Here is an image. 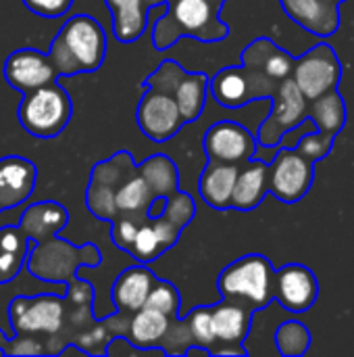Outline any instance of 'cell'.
Masks as SVG:
<instances>
[{"instance_id": "obj_34", "label": "cell", "mask_w": 354, "mask_h": 357, "mask_svg": "<svg viewBox=\"0 0 354 357\" xmlns=\"http://www.w3.org/2000/svg\"><path fill=\"white\" fill-rule=\"evenodd\" d=\"M186 75L184 67L177 65L175 61H163L154 73H150L146 79H144V88H154V90H161V92H169L173 94V90L177 88L179 79Z\"/></svg>"}, {"instance_id": "obj_2", "label": "cell", "mask_w": 354, "mask_h": 357, "mask_svg": "<svg viewBox=\"0 0 354 357\" xmlns=\"http://www.w3.org/2000/svg\"><path fill=\"white\" fill-rule=\"evenodd\" d=\"M106 56V33L90 15H73L52 40L48 59L56 75H79L96 71Z\"/></svg>"}, {"instance_id": "obj_31", "label": "cell", "mask_w": 354, "mask_h": 357, "mask_svg": "<svg viewBox=\"0 0 354 357\" xmlns=\"http://www.w3.org/2000/svg\"><path fill=\"white\" fill-rule=\"evenodd\" d=\"M311 343H313L311 331L298 320H288L280 324L275 331V347L284 357L305 356Z\"/></svg>"}, {"instance_id": "obj_12", "label": "cell", "mask_w": 354, "mask_h": 357, "mask_svg": "<svg viewBox=\"0 0 354 357\" xmlns=\"http://www.w3.org/2000/svg\"><path fill=\"white\" fill-rule=\"evenodd\" d=\"M257 136L238 121H217L204 134V153L211 161L242 165L257 157Z\"/></svg>"}, {"instance_id": "obj_26", "label": "cell", "mask_w": 354, "mask_h": 357, "mask_svg": "<svg viewBox=\"0 0 354 357\" xmlns=\"http://www.w3.org/2000/svg\"><path fill=\"white\" fill-rule=\"evenodd\" d=\"M309 117L313 119L319 134L336 140V136L346 126V102L338 88L309 100Z\"/></svg>"}, {"instance_id": "obj_40", "label": "cell", "mask_w": 354, "mask_h": 357, "mask_svg": "<svg viewBox=\"0 0 354 357\" xmlns=\"http://www.w3.org/2000/svg\"><path fill=\"white\" fill-rule=\"evenodd\" d=\"M6 341H8V335H4V333L0 331V354H4V345H6Z\"/></svg>"}, {"instance_id": "obj_6", "label": "cell", "mask_w": 354, "mask_h": 357, "mask_svg": "<svg viewBox=\"0 0 354 357\" xmlns=\"http://www.w3.org/2000/svg\"><path fill=\"white\" fill-rule=\"evenodd\" d=\"M271 100V113L261 123L257 134L259 146H277L288 132L296 130L309 117V100L305 98L292 75L280 82Z\"/></svg>"}, {"instance_id": "obj_8", "label": "cell", "mask_w": 354, "mask_h": 357, "mask_svg": "<svg viewBox=\"0 0 354 357\" xmlns=\"http://www.w3.org/2000/svg\"><path fill=\"white\" fill-rule=\"evenodd\" d=\"M292 79L307 100H313L330 90H336L342 79V65L336 50L321 42L294 61Z\"/></svg>"}, {"instance_id": "obj_25", "label": "cell", "mask_w": 354, "mask_h": 357, "mask_svg": "<svg viewBox=\"0 0 354 357\" xmlns=\"http://www.w3.org/2000/svg\"><path fill=\"white\" fill-rule=\"evenodd\" d=\"M175 318H169L156 310L140 307L134 312L131 320L127 322L129 343L140 349H154V345L163 343Z\"/></svg>"}, {"instance_id": "obj_24", "label": "cell", "mask_w": 354, "mask_h": 357, "mask_svg": "<svg viewBox=\"0 0 354 357\" xmlns=\"http://www.w3.org/2000/svg\"><path fill=\"white\" fill-rule=\"evenodd\" d=\"M238 169H240V165L219 163V161L209 159V163L198 180V192L209 207H213L217 211L232 209V192H234Z\"/></svg>"}, {"instance_id": "obj_36", "label": "cell", "mask_w": 354, "mask_h": 357, "mask_svg": "<svg viewBox=\"0 0 354 357\" xmlns=\"http://www.w3.org/2000/svg\"><path fill=\"white\" fill-rule=\"evenodd\" d=\"M296 149H298L305 157H309L313 163H317V161L325 159V157L332 153V149H334V138H328V136H323V134H319V132H311V134H305V136L298 140Z\"/></svg>"}, {"instance_id": "obj_11", "label": "cell", "mask_w": 354, "mask_h": 357, "mask_svg": "<svg viewBox=\"0 0 354 357\" xmlns=\"http://www.w3.org/2000/svg\"><path fill=\"white\" fill-rule=\"evenodd\" d=\"M136 119H138V128L142 130V134L150 138L152 142L171 140L186 123L173 94L154 90V88H146L138 105Z\"/></svg>"}, {"instance_id": "obj_29", "label": "cell", "mask_w": 354, "mask_h": 357, "mask_svg": "<svg viewBox=\"0 0 354 357\" xmlns=\"http://www.w3.org/2000/svg\"><path fill=\"white\" fill-rule=\"evenodd\" d=\"M209 94V75L207 73H188L179 79L177 88L173 90V98L179 107V113L186 123L196 121L204 109Z\"/></svg>"}, {"instance_id": "obj_37", "label": "cell", "mask_w": 354, "mask_h": 357, "mask_svg": "<svg viewBox=\"0 0 354 357\" xmlns=\"http://www.w3.org/2000/svg\"><path fill=\"white\" fill-rule=\"evenodd\" d=\"M140 222H142V220H138V218H127V215L115 218V220H113V228H111V238H113V243H115L119 249H123V251L129 253Z\"/></svg>"}, {"instance_id": "obj_27", "label": "cell", "mask_w": 354, "mask_h": 357, "mask_svg": "<svg viewBox=\"0 0 354 357\" xmlns=\"http://www.w3.org/2000/svg\"><path fill=\"white\" fill-rule=\"evenodd\" d=\"M152 199H156L150 190V186L146 184V180L142 178V174L136 169L119 184L117 192H115V211L117 218L119 215H127V218H138L144 220L146 218V209L152 203Z\"/></svg>"}, {"instance_id": "obj_20", "label": "cell", "mask_w": 354, "mask_h": 357, "mask_svg": "<svg viewBox=\"0 0 354 357\" xmlns=\"http://www.w3.org/2000/svg\"><path fill=\"white\" fill-rule=\"evenodd\" d=\"M69 222L67 209L56 201H42L31 207H27L21 215L19 228L25 232V236L33 243H46L52 241Z\"/></svg>"}, {"instance_id": "obj_28", "label": "cell", "mask_w": 354, "mask_h": 357, "mask_svg": "<svg viewBox=\"0 0 354 357\" xmlns=\"http://www.w3.org/2000/svg\"><path fill=\"white\" fill-rule=\"evenodd\" d=\"M29 255V238L19 226L0 228V284L17 278Z\"/></svg>"}, {"instance_id": "obj_13", "label": "cell", "mask_w": 354, "mask_h": 357, "mask_svg": "<svg viewBox=\"0 0 354 357\" xmlns=\"http://www.w3.org/2000/svg\"><path fill=\"white\" fill-rule=\"evenodd\" d=\"M56 71L46 52L35 48H19L4 61V79L21 94L33 92L56 82Z\"/></svg>"}, {"instance_id": "obj_16", "label": "cell", "mask_w": 354, "mask_h": 357, "mask_svg": "<svg viewBox=\"0 0 354 357\" xmlns=\"http://www.w3.org/2000/svg\"><path fill=\"white\" fill-rule=\"evenodd\" d=\"M179 232L182 228L173 224L165 213H161L159 218H144L138 224L136 238L129 253L140 264H150L177 243Z\"/></svg>"}, {"instance_id": "obj_30", "label": "cell", "mask_w": 354, "mask_h": 357, "mask_svg": "<svg viewBox=\"0 0 354 357\" xmlns=\"http://www.w3.org/2000/svg\"><path fill=\"white\" fill-rule=\"evenodd\" d=\"M138 172L154 197H169L177 190V167L165 155H152L138 165Z\"/></svg>"}, {"instance_id": "obj_15", "label": "cell", "mask_w": 354, "mask_h": 357, "mask_svg": "<svg viewBox=\"0 0 354 357\" xmlns=\"http://www.w3.org/2000/svg\"><path fill=\"white\" fill-rule=\"evenodd\" d=\"M38 182V167L25 157L8 155L0 159V211L25 203Z\"/></svg>"}, {"instance_id": "obj_7", "label": "cell", "mask_w": 354, "mask_h": 357, "mask_svg": "<svg viewBox=\"0 0 354 357\" xmlns=\"http://www.w3.org/2000/svg\"><path fill=\"white\" fill-rule=\"evenodd\" d=\"M315 180V163L296 146H282L269 161V192L282 203H298L307 197Z\"/></svg>"}, {"instance_id": "obj_4", "label": "cell", "mask_w": 354, "mask_h": 357, "mask_svg": "<svg viewBox=\"0 0 354 357\" xmlns=\"http://www.w3.org/2000/svg\"><path fill=\"white\" fill-rule=\"evenodd\" d=\"M71 96L58 86V82L23 94V100L17 109V117L23 130L38 138L58 136L71 121Z\"/></svg>"}, {"instance_id": "obj_18", "label": "cell", "mask_w": 354, "mask_h": 357, "mask_svg": "<svg viewBox=\"0 0 354 357\" xmlns=\"http://www.w3.org/2000/svg\"><path fill=\"white\" fill-rule=\"evenodd\" d=\"M269 195V163L252 157L244 161L238 169L234 192H232V209L252 211L263 199Z\"/></svg>"}, {"instance_id": "obj_38", "label": "cell", "mask_w": 354, "mask_h": 357, "mask_svg": "<svg viewBox=\"0 0 354 357\" xmlns=\"http://www.w3.org/2000/svg\"><path fill=\"white\" fill-rule=\"evenodd\" d=\"M4 354H6V356H42V354H44V347H42L40 341L33 339L31 335L17 333L15 339H8V341H6Z\"/></svg>"}, {"instance_id": "obj_41", "label": "cell", "mask_w": 354, "mask_h": 357, "mask_svg": "<svg viewBox=\"0 0 354 357\" xmlns=\"http://www.w3.org/2000/svg\"><path fill=\"white\" fill-rule=\"evenodd\" d=\"M334 2H338V4H340V2H344V0H334Z\"/></svg>"}, {"instance_id": "obj_35", "label": "cell", "mask_w": 354, "mask_h": 357, "mask_svg": "<svg viewBox=\"0 0 354 357\" xmlns=\"http://www.w3.org/2000/svg\"><path fill=\"white\" fill-rule=\"evenodd\" d=\"M163 213L173 222L177 224L179 228H186L192 220H194V213H196V205L192 201L190 195H184L179 190H175L173 195H169L165 199V209Z\"/></svg>"}, {"instance_id": "obj_14", "label": "cell", "mask_w": 354, "mask_h": 357, "mask_svg": "<svg viewBox=\"0 0 354 357\" xmlns=\"http://www.w3.org/2000/svg\"><path fill=\"white\" fill-rule=\"evenodd\" d=\"M319 297V282L311 268L303 264H288L275 270V299L294 314L309 312Z\"/></svg>"}, {"instance_id": "obj_33", "label": "cell", "mask_w": 354, "mask_h": 357, "mask_svg": "<svg viewBox=\"0 0 354 357\" xmlns=\"http://www.w3.org/2000/svg\"><path fill=\"white\" fill-rule=\"evenodd\" d=\"M144 307H150V310H156L169 318H177V310H179V293L173 284L165 282V280H159L154 282Z\"/></svg>"}, {"instance_id": "obj_32", "label": "cell", "mask_w": 354, "mask_h": 357, "mask_svg": "<svg viewBox=\"0 0 354 357\" xmlns=\"http://www.w3.org/2000/svg\"><path fill=\"white\" fill-rule=\"evenodd\" d=\"M190 337L194 345L204 347L209 354H213L215 349V333H213V322H211V305H202V307H194L188 318H186Z\"/></svg>"}, {"instance_id": "obj_10", "label": "cell", "mask_w": 354, "mask_h": 357, "mask_svg": "<svg viewBox=\"0 0 354 357\" xmlns=\"http://www.w3.org/2000/svg\"><path fill=\"white\" fill-rule=\"evenodd\" d=\"M8 318L15 333L56 335L63 328L65 303L52 295L15 297L8 305Z\"/></svg>"}, {"instance_id": "obj_19", "label": "cell", "mask_w": 354, "mask_h": 357, "mask_svg": "<svg viewBox=\"0 0 354 357\" xmlns=\"http://www.w3.org/2000/svg\"><path fill=\"white\" fill-rule=\"evenodd\" d=\"M255 312L238 301L223 299L215 305H211V322L217 343L230 345V347H242L250 333Z\"/></svg>"}, {"instance_id": "obj_1", "label": "cell", "mask_w": 354, "mask_h": 357, "mask_svg": "<svg viewBox=\"0 0 354 357\" xmlns=\"http://www.w3.org/2000/svg\"><path fill=\"white\" fill-rule=\"evenodd\" d=\"M223 0H167V8L154 21L152 44L156 50H167L182 36L200 42H221L230 29L221 21Z\"/></svg>"}, {"instance_id": "obj_39", "label": "cell", "mask_w": 354, "mask_h": 357, "mask_svg": "<svg viewBox=\"0 0 354 357\" xmlns=\"http://www.w3.org/2000/svg\"><path fill=\"white\" fill-rule=\"evenodd\" d=\"M23 2L31 13H35L40 17H48V19L69 13V8L73 4V0H23Z\"/></svg>"}, {"instance_id": "obj_21", "label": "cell", "mask_w": 354, "mask_h": 357, "mask_svg": "<svg viewBox=\"0 0 354 357\" xmlns=\"http://www.w3.org/2000/svg\"><path fill=\"white\" fill-rule=\"evenodd\" d=\"M154 282L156 276L146 266H131L123 270L111 289L115 307L127 314L138 312L140 307H144Z\"/></svg>"}, {"instance_id": "obj_9", "label": "cell", "mask_w": 354, "mask_h": 357, "mask_svg": "<svg viewBox=\"0 0 354 357\" xmlns=\"http://www.w3.org/2000/svg\"><path fill=\"white\" fill-rule=\"evenodd\" d=\"M136 169L134 159L127 151L113 155V159L98 163L92 169L90 186H88V209L98 220H115V192L119 184Z\"/></svg>"}, {"instance_id": "obj_17", "label": "cell", "mask_w": 354, "mask_h": 357, "mask_svg": "<svg viewBox=\"0 0 354 357\" xmlns=\"http://www.w3.org/2000/svg\"><path fill=\"white\" fill-rule=\"evenodd\" d=\"M286 15L317 38H330L340 27V8L334 0H280Z\"/></svg>"}, {"instance_id": "obj_42", "label": "cell", "mask_w": 354, "mask_h": 357, "mask_svg": "<svg viewBox=\"0 0 354 357\" xmlns=\"http://www.w3.org/2000/svg\"><path fill=\"white\" fill-rule=\"evenodd\" d=\"M223 2H225V0H223Z\"/></svg>"}, {"instance_id": "obj_5", "label": "cell", "mask_w": 354, "mask_h": 357, "mask_svg": "<svg viewBox=\"0 0 354 357\" xmlns=\"http://www.w3.org/2000/svg\"><path fill=\"white\" fill-rule=\"evenodd\" d=\"M280 82L246 65L225 67L209 79L211 96L225 109H240L257 98H271Z\"/></svg>"}, {"instance_id": "obj_23", "label": "cell", "mask_w": 354, "mask_h": 357, "mask_svg": "<svg viewBox=\"0 0 354 357\" xmlns=\"http://www.w3.org/2000/svg\"><path fill=\"white\" fill-rule=\"evenodd\" d=\"M242 65L257 69L275 82H282L292 75L294 56L284 48H280L277 44H273L269 38H259L244 48Z\"/></svg>"}, {"instance_id": "obj_22", "label": "cell", "mask_w": 354, "mask_h": 357, "mask_svg": "<svg viewBox=\"0 0 354 357\" xmlns=\"http://www.w3.org/2000/svg\"><path fill=\"white\" fill-rule=\"evenodd\" d=\"M113 17V33L119 42L129 44L142 38L154 13L148 0H104Z\"/></svg>"}, {"instance_id": "obj_3", "label": "cell", "mask_w": 354, "mask_h": 357, "mask_svg": "<svg viewBox=\"0 0 354 357\" xmlns=\"http://www.w3.org/2000/svg\"><path fill=\"white\" fill-rule=\"evenodd\" d=\"M217 287L223 299L238 301L257 314L275 299V268L265 255L250 253L223 268Z\"/></svg>"}]
</instances>
